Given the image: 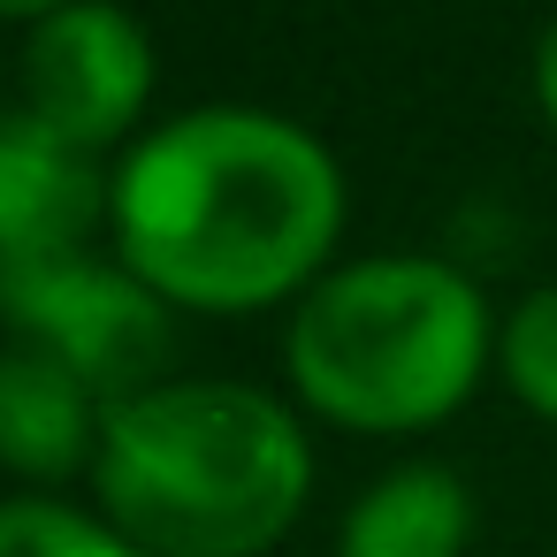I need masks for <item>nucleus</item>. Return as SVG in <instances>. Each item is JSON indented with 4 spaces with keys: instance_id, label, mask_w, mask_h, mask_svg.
Here are the masks:
<instances>
[{
    "instance_id": "nucleus-1",
    "label": "nucleus",
    "mask_w": 557,
    "mask_h": 557,
    "mask_svg": "<svg viewBox=\"0 0 557 557\" xmlns=\"http://www.w3.org/2000/svg\"><path fill=\"white\" fill-rule=\"evenodd\" d=\"M108 230L169 313H268L329 275L344 169L306 123L207 100L131 138Z\"/></svg>"
},
{
    "instance_id": "nucleus-2",
    "label": "nucleus",
    "mask_w": 557,
    "mask_h": 557,
    "mask_svg": "<svg viewBox=\"0 0 557 557\" xmlns=\"http://www.w3.org/2000/svg\"><path fill=\"white\" fill-rule=\"evenodd\" d=\"M306 504L313 443L275 389L176 374L108 405L92 511L146 557H268Z\"/></svg>"
},
{
    "instance_id": "nucleus-3",
    "label": "nucleus",
    "mask_w": 557,
    "mask_h": 557,
    "mask_svg": "<svg viewBox=\"0 0 557 557\" xmlns=\"http://www.w3.org/2000/svg\"><path fill=\"white\" fill-rule=\"evenodd\" d=\"M488 367V298L435 252L344 260L298 298L283 329V374L298 405L351 435H428L466 412Z\"/></svg>"
},
{
    "instance_id": "nucleus-4",
    "label": "nucleus",
    "mask_w": 557,
    "mask_h": 557,
    "mask_svg": "<svg viewBox=\"0 0 557 557\" xmlns=\"http://www.w3.org/2000/svg\"><path fill=\"white\" fill-rule=\"evenodd\" d=\"M0 329L16 344H39L54 359H70L108 405L169 382V336L176 313L108 252H54V260H24L0 268Z\"/></svg>"
},
{
    "instance_id": "nucleus-5",
    "label": "nucleus",
    "mask_w": 557,
    "mask_h": 557,
    "mask_svg": "<svg viewBox=\"0 0 557 557\" xmlns=\"http://www.w3.org/2000/svg\"><path fill=\"white\" fill-rule=\"evenodd\" d=\"M161 62L153 32L123 9V0H70V9L24 24L16 47V108L62 131L85 153L123 146L146 108H153Z\"/></svg>"
},
{
    "instance_id": "nucleus-6",
    "label": "nucleus",
    "mask_w": 557,
    "mask_h": 557,
    "mask_svg": "<svg viewBox=\"0 0 557 557\" xmlns=\"http://www.w3.org/2000/svg\"><path fill=\"white\" fill-rule=\"evenodd\" d=\"M115 176L24 108H0V268L85 252L108 222Z\"/></svg>"
},
{
    "instance_id": "nucleus-7",
    "label": "nucleus",
    "mask_w": 557,
    "mask_h": 557,
    "mask_svg": "<svg viewBox=\"0 0 557 557\" xmlns=\"http://www.w3.org/2000/svg\"><path fill=\"white\" fill-rule=\"evenodd\" d=\"M108 435V397L39 344H0V473L32 496H62V481H92Z\"/></svg>"
},
{
    "instance_id": "nucleus-8",
    "label": "nucleus",
    "mask_w": 557,
    "mask_h": 557,
    "mask_svg": "<svg viewBox=\"0 0 557 557\" xmlns=\"http://www.w3.org/2000/svg\"><path fill=\"white\" fill-rule=\"evenodd\" d=\"M466 549H473V488L443 458H405L374 473L336 519V557H466Z\"/></svg>"
},
{
    "instance_id": "nucleus-9",
    "label": "nucleus",
    "mask_w": 557,
    "mask_h": 557,
    "mask_svg": "<svg viewBox=\"0 0 557 557\" xmlns=\"http://www.w3.org/2000/svg\"><path fill=\"white\" fill-rule=\"evenodd\" d=\"M0 557H146L115 519L70 496H0Z\"/></svg>"
},
{
    "instance_id": "nucleus-10",
    "label": "nucleus",
    "mask_w": 557,
    "mask_h": 557,
    "mask_svg": "<svg viewBox=\"0 0 557 557\" xmlns=\"http://www.w3.org/2000/svg\"><path fill=\"white\" fill-rule=\"evenodd\" d=\"M496 374L534 420L557 428V283H542L511 306V321L496 329Z\"/></svg>"
},
{
    "instance_id": "nucleus-11",
    "label": "nucleus",
    "mask_w": 557,
    "mask_h": 557,
    "mask_svg": "<svg viewBox=\"0 0 557 557\" xmlns=\"http://www.w3.org/2000/svg\"><path fill=\"white\" fill-rule=\"evenodd\" d=\"M534 108H542V123L557 131V16H549L542 39H534Z\"/></svg>"
},
{
    "instance_id": "nucleus-12",
    "label": "nucleus",
    "mask_w": 557,
    "mask_h": 557,
    "mask_svg": "<svg viewBox=\"0 0 557 557\" xmlns=\"http://www.w3.org/2000/svg\"><path fill=\"white\" fill-rule=\"evenodd\" d=\"M54 9H70V0H0V24H39Z\"/></svg>"
}]
</instances>
